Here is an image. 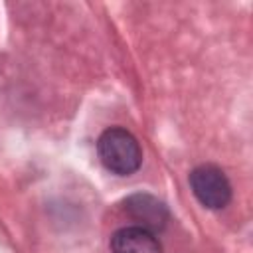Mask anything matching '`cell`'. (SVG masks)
Instances as JSON below:
<instances>
[{"label": "cell", "mask_w": 253, "mask_h": 253, "mask_svg": "<svg viewBox=\"0 0 253 253\" xmlns=\"http://www.w3.org/2000/svg\"><path fill=\"white\" fill-rule=\"evenodd\" d=\"M126 213L136 221L138 227L148 231H162L170 219L168 208L150 194H134L125 200Z\"/></svg>", "instance_id": "obj_3"}, {"label": "cell", "mask_w": 253, "mask_h": 253, "mask_svg": "<svg viewBox=\"0 0 253 253\" xmlns=\"http://www.w3.org/2000/svg\"><path fill=\"white\" fill-rule=\"evenodd\" d=\"M111 251L113 253H162L160 241L148 229L138 225L121 227L111 237Z\"/></svg>", "instance_id": "obj_4"}, {"label": "cell", "mask_w": 253, "mask_h": 253, "mask_svg": "<svg viewBox=\"0 0 253 253\" xmlns=\"http://www.w3.org/2000/svg\"><path fill=\"white\" fill-rule=\"evenodd\" d=\"M97 152L103 166L119 176H128L136 172L142 162L138 140L121 126H111L99 136Z\"/></svg>", "instance_id": "obj_1"}, {"label": "cell", "mask_w": 253, "mask_h": 253, "mask_svg": "<svg viewBox=\"0 0 253 253\" xmlns=\"http://www.w3.org/2000/svg\"><path fill=\"white\" fill-rule=\"evenodd\" d=\"M190 186L202 206L210 210H221L231 200V184L223 170L213 164H202L192 170Z\"/></svg>", "instance_id": "obj_2"}]
</instances>
